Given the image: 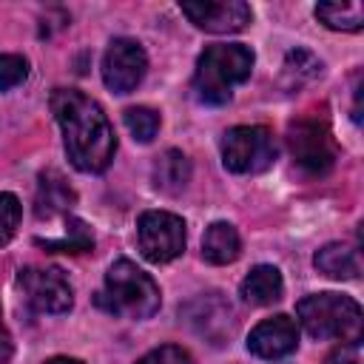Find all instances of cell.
<instances>
[{
  "label": "cell",
  "mask_w": 364,
  "mask_h": 364,
  "mask_svg": "<svg viewBox=\"0 0 364 364\" xmlns=\"http://www.w3.org/2000/svg\"><path fill=\"white\" fill-rule=\"evenodd\" d=\"M51 114L63 128L71 165L82 173H102L117 154V136L102 105L77 88H54Z\"/></svg>",
  "instance_id": "cell-1"
},
{
  "label": "cell",
  "mask_w": 364,
  "mask_h": 364,
  "mask_svg": "<svg viewBox=\"0 0 364 364\" xmlns=\"http://www.w3.org/2000/svg\"><path fill=\"white\" fill-rule=\"evenodd\" d=\"M253 71V51L242 43H216L208 46L193 71V94L205 105H225L239 82Z\"/></svg>",
  "instance_id": "cell-2"
},
{
  "label": "cell",
  "mask_w": 364,
  "mask_h": 364,
  "mask_svg": "<svg viewBox=\"0 0 364 364\" xmlns=\"http://www.w3.org/2000/svg\"><path fill=\"white\" fill-rule=\"evenodd\" d=\"M159 287L156 282L139 270L131 259H117L105 273V287L97 296V304H102L108 313L122 318H151L159 310Z\"/></svg>",
  "instance_id": "cell-3"
},
{
  "label": "cell",
  "mask_w": 364,
  "mask_h": 364,
  "mask_svg": "<svg viewBox=\"0 0 364 364\" xmlns=\"http://www.w3.org/2000/svg\"><path fill=\"white\" fill-rule=\"evenodd\" d=\"M296 316L313 338H330V341H341V344L361 341L364 318H361L358 301L350 296H341V293L304 296L296 304Z\"/></svg>",
  "instance_id": "cell-4"
},
{
  "label": "cell",
  "mask_w": 364,
  "mask_h": 364,
  "mask_svg": "<svg viewBox=\"0 0 364 364\" xmlns=\"http://www.w3.org/2000/svg\"><path fill=\"white\" fill-rule=\"evenodd\" d=\"M287 145H290L296 165L313 176L327 173L336 162V142H333V134L324 117L307 114V117L293 119L287 131Z\"/></svg>",
  "instance_id": "cell-5"
},
{
  "label": "cell",
  "mask_w": 364,
  "mask_h": 364,
  "mask_svg": "<svg viewBox=\"0 0 364 364\" xmlns=\"http://www.w3.org/2000/svg\"><path fill=\"white\" fill-rule=\"evenodd\" d=\"M273 159L276 142L264 125H236L222 136V162L233 173H259Z\"/></svg>",
  "instance_id": "cell-6"
},
{
  "label": "cell",
  "mask_w": 364,
  "mask_h": 364,
  "mask_svg": "<svg viewBox=\"0 0 364 364\" xmlns=\"http://www.w3.org/2000/svg\"><path fill=\"white\" fill-rule=\"evenodd\" d=\"M136 242L148 262H173L185 250V222L168 210H145L136 222Z\"/></svg>",
  "instance_id": "cell-7"
},
{
  "label": "cell",
  "mask_w": 364,
  "mask_h": 364,
  "mask_svg": "<svg viewBox=\"0 0 364 364\" xmlns=\"http://www.w3.org/2000/svg\"><path fill=\"white\" fill-rule=\"evenodd\" d=\"M148 71L145 48L131 37H114L102 54V82L114 94L134 91Z\"/></svg>",
  "instance_id": "cell-8"
},
{
  "label": "cell",
  "mask_w": 364,
  "mask_h": 364,
  "mask_svg": "<svg viewBox=\"0 0 364 364\" xmlns=\"http://www.w3.org/2000/svg\"><path fill=\"white\" fill-rule=\"evenodd\" d=\"M20 287L37 313H65L74 304V290L60 267H23Z\"/></svg>",
  "instance_id": "cell-9"
},
{
  "label": "cell",
  "mask_w": 364,
  "mask_h": 364,
  "mask_svg": "<svg viewBox=\"0 0 364 364\" xmlns=\"http://www.w3.org/2000/svg\"><path fill=\"white\" fill-rule=\"evenodd\" d=\"M182 14L202 31L210 34H233L242 31L253 11L242 0H202V3H182Z\"/></svg>",
  "instance_id": "cell-10"
},
{
  "label": "cell",
  "mask_w": 364,
  "mask_h": 364,
  "mask_svg": "<svg viewBox=\"0 0 364 364\" xmlns=\"http://www.w3.org/2000/svg\"><path fill=\"white\" fill-rule=\"evenodd\" d=\"M296 344H299V327L284 313L259 321L247 336V350L259 358H267V361L290 355L296 350Z\"/></svg>",
  "instance_id": "cell-11"
},
{
  "label": "cell",
  "mask_w": 364,
  "mask_h": 364,
  "mask_svg": "<svg viewBox=\"0 0 364 364\" xmlns=\"http://www.w3.org/2000/svg\"><path fill=\"white\" fill-rule=\"evenodd\" d=\"M282 293H284V282H282V273L273 264H256L239 284V296L250 307L273 304V301L282 299Z\"/></svg>",
  "instance_id": "cell-12"
},
{
  "label": "cell",
  "mask_w": 364,
  "mask_h": 364,
  "mask_svg": "<svg viewBox=\"0 0 364 364\" xmlns=\"http://www.w3.org/2000/svg\"><path fill=\"white\" fill-rule=\"evenodd\" d=\"M71 205H74V191L68 188V182L57 171L40 173V185H37V196H34L37 219H51L57 213H65Z\"/></svg>",
  "instance_id": "cell-13"
},
{
  "label": "cell",
  "mask_w": 364,
  "mask_h": 364,
  "mask_svg": "<svg viewBox=\"0 0 364 364\" xmlns=\"http://www.w3.org/2000/svg\"><path fill=\"white\" fill-rule=\"evenodd\" d=\"M316 270L330 276V279H358L361 273V259H358V250L350 247V245H341V242H330L324 245L316 259H313Z\"/></svg>",
  "instance_id": "cell-14"
},
{
  "label": "cell",
  "mask_w": 364,
  "mask_h": 364,
  "mask_svg": "<svg viewBox=\"0 0 364 364\" xmlns=\"http://www.w3.org/2000/svg\"><path fill=\"white\" fill-rule=\"evenodd\" d=\"M191 182V159L179 148H168L154 162V185L165 193H179Z\"/></svg>",
  "instance_id": "cell-15"
},
{
  "label": "cell",
  "mask_w": 364,
  "mask_h": 364,
  "mask_svg": "<svg viewBox=\"0 0 364 364\" xmlns=\"http://www.w3.org/2000/svg\"><path fill=\"white\" fill-rule=\"evenodd\" d=\"M239 250H242V239H239V230L230 222H213L205 230L202 256L210 264H228V262H233L239 256Z\"/></svg>",
  "instance_id": "cell-16"
},
{
  "label": "cell",
  "mask_w": 364,
  "mask_h": 364,
  "mask_svg": "<svg viewBox=\"0 0 364 364\" xmlns=\"http://www.w3.org/2000/svg\"><path fill=\"white\" fill-rule=\"evenodd\" d=\"M316 17L336 31H358L364 26V6L361 3H318Z\"/></svg>",
  "instance_id": "cell-17"
},
{
  "label": "cell",
  "mask_w": 364,
  "mask_h": 364,
  "mask_svg": "<svg viewBox=\"0 0 364 364\" xmlns=\"http://www.w3.org/2000/svg\"><path fill=\"white\" fill-rule=\"evenodd\" d=\"M37 245L51 253H85L94 247V236L82 219L68 216V230L60 239H37Z\"/></svg>",
  "instance_id": "cell-18"
},
{
  "label": "cell",
  "mask_w": 364,
  "mask_h": 364,
  "mask_svg": "<svg viewBox=\"0 0 364 364\" xmlns=\"http://www.w3.org/2000/svg\"><path fill=\"white\" fill-rule=\"evenodd\" d=\"M318 71H321V63L310 51L296 48V51L287 54L284 68H282V77H284V85L287 88H299V85L310 82L313 77H318Z\"/></svg>",
  "instance_id": "cell-19"
},
{
  "label": "cell",
  "mask_w": 364,
  "mask_h": 364,
  "mask_svg": "<svg viewBox=\"0 0 364 364\" xmlns=\"http://www.w3.org/2000/svg\"><path fill=\"white\" fill-rule=\"evenodd\" d=\"M125 128L131 131V136L136 142H151L159 131V114L154 108H145V105H134V108H125Z\"/></svg>",
  "instance_id": "cell-20"
},
{
  "label": "cell",
  "mask_w": 364,
  "mask_h": 364,
  "mask_svg": "<svg viewBox=\"0 0 364 364\" xmlns=\"http://www.w3.org/2000/svg\"><path fill=\"white\" fill-rule=\"evenodd\" d=\"M20 216H23V208H20V199L14 193H0V247L11 242V236L17 233L20 228Z\"/></svg>",
  "instance_id": "cell-21"
},
{
  "label": "cell",
  "mask_w": 364,
  "mask_h": 364,
  "mask_svg": "<svg viewBox=\"0 0 364 364\" xmlns=\"http://www.w3.org/2000/svg\"><path fill=\"white\" fill-rule=\"evenodd\" d=\"M28 77V63L23 54H0V91L20 85Z\"/></svg>",
  "instance_id": "cell-22"
},
{
  "label": "cell",
  "mask_w": 364,
  "mask_h": 364,
  "mask_svg": "<svg viewBox=\"0 0 364 364\" xmlns=\"http://www.w3.org/2000/svg\"><path fill=\"white\" fill-rule=\"evenodd\" d=\"M136 364H196V361L185 347L162 344V347H154L151 353H145Z\"/></svg>",
  "instance_id": "cell-23"
},
{
  "label": "cell",
  "mask_w": 364,
  "mask_h": 364,
  "mask_svg": "<svg viewBox=\"0 0 364 364\" xmlns=\"http://www.w3.org/2000/svg\"><path fill=\"white\" fill-rule=\"evenodd\" d=\"M324 364H361L358 361V344H341V347H336L324 358Z\"/></svg>",
  "instance_id": "cell-24"
},
{
  "label": "cell",
  "mask_w": 364,
  "mask_h": 364,
  "mask_svg": "<svg viewBox=\"0 0 364 364\" xmlns=\"http://www.w3.org/2000/svg\"><path fill=\"white\" fill-rule=\"evenodd\" d=\"M9 358H11V336H9L3 316H0V364H9Z\"/></svg>",
  "instance_id": "cell-25"
},
{
  "label": "cell",
  "mask_w": 364,
  "mask_h": 364,
  "mask_svg": "<svg viewBox=\"0 0 364 364\" xmlns=\"http://www.w3.org/2000/svg\"><path fill=\"white\" fill-rule=\"evenodd\" d=\"M43 364H82V361L80 358H68V355H54V358L43 361Z\"/></svg>",
  "instance_id": "cell-26"
}]
</instances>
